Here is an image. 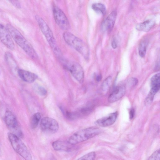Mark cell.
<instances>
[{"mask_svg": "<svg viewBox=\"0 0 160 160\" xmlns=\"http://www.w3.org/2000/svg\"><path fill=\"white\" fill-rule=\"evenodd\" d=\"M64 67L69 71L72 76L79 82L82 83L84 78V72L82 66L78 63L60 59Z\"/></svg>", "mask_w": 160, "mask_h": 160, "instance_id": "obj_6", "label": "cell"}, {"mask_svg": "<svg viewBox=\"0 0 160 160\" xmlns=\"http://www.w3.org/2000/svg\"><path fill=\"white\" fill-rule=\"evenodd\" d=\"M40 127L43 132L48 134H54L59 129V125L57 121L48 117H45L42 119Z\"/></svg>", "mask_w": 160, "mask_h": 160, "instance_id": "obj_8", "label": "cell"}, {"mask_svg": "<svg viewBox=\"0 0 160 160\" xmlns=\"http://www.w3.org/2000/svg\"><path fill=\"white\" fill-rule=\"evenodd\" d=\"M112 77L109 76L107 77L102 82L101 87V92L103 95L107 94L112 85Z\"/></svg>", "mask_w": 160, "mask_h": 160, "instance_id": "obj_17", "label": "cell"}, {"mask_svg": "<svg viewBox=\"0 0 160 160\" xmlns=\"http://www.w3.org/2000/svg\"><path fill=\"white\" fill-rule=\"evenodd\" d=\"M92 8L97 12L104 15L106 12V8L105 5L101 3H95L92 6Z\"/></svg>", "mask_w": 160, "mask_h": 160, "instance_id": "obj_20", "label": "cell"}, {"mask_svg": "<svg viewBox=\"0 0 160 160\" xmlns=\"http://www.w3.org/2000/svg\"><path fill=\"white\" fill-rule=\"evenodd\" d=\"M111 45L112 48L115 49L117 48V45L116 40L115 39H113L112 40L111 43Z\"/></svg>", "mask_w": 160, "mask_h": 160, "instance_id": "obj_29", "label": "cell"}, {"mask_svg": "<svg viewBox=\"0 0 160 160\" xmlns=\"http://www.w3.org/2000/svg\"><path fill=\"white\" fill-rule=\"evenodd\" d=\"M11 3L15 6L17 8H20L21 7V5L20 2L17 0L10 1Z\"/></svg>", "mask_w": 160, "mask_h": 160, "instance_id": "obj_27", "label": "cell"}, {"mask_svg": "<svg viewBox=\"0 0 160 160\" xmlns=\"http://www.w3.org/2000/svg\"><path fill=\"white\" fill-rule=\"evenodd\" d=\"M117 15L116 11H112L102 23V28L105 30L110 31L114 25Z\"/></svg>", "mask_w": 160, "mask_h": 160, "instance_id": "obj_13", "label": "cell"}, {"mask_svg": "<svg viewBox=\"0 0 160 160\" xmlns=\"http://www.w3.org/2000/svg\"><path fill=\"white\" fill-rule=\"evenodd\" d=\"M63 36L64 41L67 44L78 51L85 59L88 58L89 48L84 41L68 32H64Z\"/></svg>", "mask_w": 160, "mask_h": 160, "instance_id": "obj_3", "label": "cell"}, {"mask_svg": "<svg viewBox=\"0 0 160 160\" xmlns=\"http://www.w3.org/2000/svg\"><path fill=\"white\" fill-rule=\"evenodd\" d=\"M34 89L37 93L41 96H44L47 93V91L45 88L38 84L34 85Z\"/></svg>", "mask_w": 160, "mask_h": 160, "instance_id": "obj_23", "label": "cell"}, {"mask_svg": "<svg viewBox=\"0 0 160 160\" xmlns=\"http://www.w3.org/2000/svg\"><path fill=\"white\" fill-rule=\"evenodd\" d=\"M52 145L53 149L57 151H69L73 146L69 144L67 141L58 140L53 142Z\"/></svg>", "mask_w": 160, "mask_h": 160, "instance_id": "obj_15", "label": "cell"}, {"mask_svg": "<svg viewBox=\"0 0 160 160\" xmlns=\"http://www.w3.org/2000/svg\"><path fill=\"white\" fill-rule=\"evenodd\" d=\"M152 86H160V73H157L152 78L151 80Z\"/></svg>", "mask_w": 160, "mask_h": 160, "instance_id": "obj_24", "label": "cell"}, {"mask_svg": "<svg viewBox=\"0 0 160 160\" xmlns=\"http://www.w3.org/2000/svg\"><path fill=\"white\" fill-rule=\"evenodd\" d=\"M35 18L41 32L46 38L50 47L55 54L60 58L61 56L60 55L61 51L57 45L51 30L41 17L36 15Z\"/></svg>", "mask_w": 160, "mask_h": 160, "instance_id": "obj_4", "label": "cell"}, {"mask_svg": "<svg viewBox=\"0 0 160 160\" xmlns=\"http://www.w3.org/2000/svg\"><path fill=\"white\" fill-rule=\"evenodd\" d=\"M147 42L146 40H142L140 43L138 48V53L139 56L144 57L146 54Z\"/></svg>", "mask_w": 160, "mask_h": 160, "instance_id": "obj_21", "label": "cell"}, {"mask_svg": "<svg viewBox=\"0 0 160 160\" xmlns=\"http://www.w3.org/2000/svg\"><path fill=\"white\" fill-rule=\"evenodd\" d=\"M53 13L55 21L62 29L67 30L70 28L68 20L64 12L58 7L55 6L53 8Z\"/></svg>", "mask_w": 160, "mask_h": 160, "instance_id": "obj_9", "label": "cell"}, {"mask_svg": "<svg viewBox=\"0 0 160 160\" xmlns=\"http://www.w3.org/2000/svg\"><path fill=\"white\" fill-rule=\"evenodd\" d=\"M101 132V130L97 127H92L82 129L72 135L67 142L70 144L74 145L91 138Z\"/></svg>", "mask_w": 160, "mask_h": 160, "instance_id": "obj_2", "label": "cell"}, {"mask_svg": "<svg viewBox=\"0 0 160 160\" xmlns=\"http://www.w3.org/2000/svg\"><path fill=\"white\" fill-rule=\"evenodd\" d=\"M147 160H160V149L154 152Z\"/></svg>", "mask_w": 160, "mask_h": 160, "instance_id": "obj_25", "label": "cell"}, {"mask_svg": "<svg viewBox=\"0 0 160 160\" xmlns=\"http://www.w3.org/2000/svg\"><path fill=\"white\" fill-rule=\"evenodd\" d=\"M102 78V75L100 74H99L96 76L95 79L97 81L99 82V81H101Z\"/></svg>", "mask_w": 160, "mask_h": 160, "instance_id": "obj_30", "label": "cell"}, {"mask_svg": "<svg viewBox=\"0 0 160 160\" xmlns=\"http://www.w3.org/2000/svg\"><path fill=\"white\" fill-rule=\"evenodd\" d=\"M5 122L12 133L20 138L23 137V133L20 128L15 117L10 111H7L5 113Z\"/></svg>", "mask_w": 160, "mask_h": 160, "instance_id": "obj_7", "label": "cell"}, {"mask_svg": "<svg viewBox=\"0 0 160 160\" xmlns=\"http://www.w3.org/2000/svg\"><path fill=\"white\" fill-rule=\"evenodd\" d=\"M18 72L20 77L27 82L32 83L38 78L36 74L25 70L19 69L18 70Z\"/></svg>", "mask_w": 160, "mask_h": 160, "instance_id": "obj_14", "label": "cell"}, {"mask_svg": "<svg viewBox=\"0 0 160 160\" xmlns=\"http://www.w3.org/2000/svg\"><path fill=\"white\" fill-rule=\"evenodd\" d=\"M117 115V112L112 113L106 117L98 119L95 122V123L97 125L102 127L110 126L115 122Z\"/></svg>", "mask_w": 160, "mask_h": 160, "instance_id": "obj_12", "label": "cell"}, {"mask_svg": "<svg viewBox=\"0 0 160 160\" xmlns=\"http://www.w3.org/2000/svg\"><path fill=\"white\" fill-rule=\"evenodd\" d=\"M6 28L12 38L31 58L37 59L38 55L30 43L13 26L8 24Z\"/></svg>", "mask_w": 160, "mask_h": 160, "instance_id": "obj_1", "label": "cell"}, {"mask_svg": "<svg viewBox=\"0 0 160 160\" xmlns=\"http://www.w3.org/2000/svg\"><path fill=\"white\" fill-rule=\"evenodd\" d=\"M126 91V88L124 85L116 86L109 96L108 102L113 103L118 101L124 95Z\"/></svg>", "mask_w": 160, "mask_h": 160, "instance_id": "obj_11", "label": "cell"}, {"mask_svg": "<svg viewBox=\"0 0 160 160\" xmlns=\"http://www.w3.org/2000/svg\"><path fill=\"white\" fill-rule=\"evenodd\" d=\"M8 139L14 150L25 160H32V155L24 143L17 136L9 132Z\"/></svg>", "mask_w": 160, "mask_h": 160, "instance_id": "obj_5", "label": "cell"}, {"mask_svg": "<svg viewBox=\"0 0 160 160\" xmlns=\"http://www.w3.org/2000/svg\"><path fill=\"white\" fill-rule=\"evenodd\" d=\"M135 114V110L133 108H131L129 111V118L130 119H132L134 117Z\"/></svg>", "mask_w": 160, "mask_h": 160, "instance_id": "obj_28", "label": "cell"}, {"mask_svg": "<svg viewBox=\"0 0 160 160\" xmlns=\"http://www.w3.org/2000/svg\"><path fill=\"white\" fill-rule=\"evenodd\" d=\"M5 59L7 64L12 68L16 67V63L12 54L9 52H6L4 55Z\"/></svg>", "mask_w": 160, "mask_h": 160, "instance_id": "obj_19", "label": "cell"}, {"mask_svg": "<svg viewBox=\"0 0 160 160\" xmlns=\"http://www.w3.org/2000/svg\"><path fill=\"white\" fill-rule=\"evenodd\" d=\"M138 83V80L135 78H132L128 81V84L130 87L135 86Z\"/></svg>", "mask_w": 160, "mask_h": 160, "instance_id": "obj_26", "label": "cell"}, {"mask_svg": "<svg viewBox=\"0 0 160 160\" xmlns=\"http://www.w3.org/2000/svg\"><path fill=\"white\" fill-rule=\"evenodd\" d=\"M0 40L7 48L13 50L15 46L12 40L6 27L0 23Z\"/></svg>", "mask_w": 160, "mask_h": 160, "instance_id": "obj_10", "label": "cell"}, {"mask_svg": "<svg viewBox=\"0 0 160 160\" xmlns=\"http://www.w3.org/2000/svg\"><path fill=\"white\" fill-rule=\"evenodd\" d=\"M154 24V22L153 21L148 20L137 24L136 28L138 31L148 32L151 30Z\"/></svg>", "mask_w": 160, "mask_h": 160, "instance_id": "obj_16", "label": "cell"}, {"mask_svg": "<svg viewBox=\"0 0 160 160\" xmlns=\"http://www.w3.org/2000/svg\"><path fill=\"white\" fill-rule=\"evenodd\" d=\"M41 118V115L39 112H37L32 116L29 121L30 126L31 128L35 129L37 127Z\"/></svg>", "mask_w": 160, "mask_h": 160, "instance_id": "obj_18", "label": "cell"}, {"mask_svg": "<svg viewBox=\"0 0 160 160\" xmlns=\"http://www.w3.org/2000/svg\"><path fill=\"white\" fill-rule=\"evenodd\" d=\"M96 157L95 152H92L83 155L77 160H94Z\"/></svg>", "mask_w": 160, "mask_h": 160, "instance_id": "obj_22", "label": "cell"}]
</instances>
